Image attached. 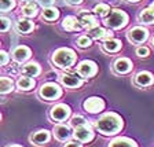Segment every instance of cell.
Segmentation results:
<instances>
[{
    "label": "cell",
    "instance_id": "cell-8",
    "mask_svg": "<svg viewBox=\"0 0 154 147\" xmlns=\"http://www.w3.org/2000/svg\"><path fill=\"white\" fill-rule=\"evenodd\" d=\"M83 107L85 112L91 113V114H95V113H99L105 109V102H103V99L98 98V96H92V98H88V99L84 100Z\"/></svg>",
    "mask_w": 154,
    "mask_h": 147
},
{
    "label": "cell",
    "instance_id": "cell-36",
    "mask_svg": "<svg viewBox=\"0 0 154 147\" xmlns=\"http://www.w3.org/2000/svg\"><path fill=\"white\" fill-rule=\"evenodd\" d=\"M55 0H38V4H42L43 7H51Z\"/></svg>",
    "mask_w": 154,
    "mask_h": 147
},
{
    "label": "cell",
    "instance_id": "cell-3",
    "mask_svg": "<svg viewBox=\"0 0 154 147\" xmlns=\"http://www.w3.org/2000/svg\"><path fill=\"white\" fill-rule=\"evenodd\" d=\"M128 22V15L121 10H110L105 17V25L112 29H121Z\"/></svg>",
    "mask_w": 154,
    "mask_h": 147
},
{
    "label": "cell",
    "instance_id": "cell-1",
    "mask_svg": "<svg viewBox=\"0 0 154 147\" xmlns=\"http://www.w3.org/2000/svg\"><path fill=\"white\" fill-rule=\"evenodd\" d=\"M96 129L105 136H112L117 132L121 131L122 128V118L116 113H106L100 115L99 120L95 122Z\"/></svg>",
    "mask_w": 154,
    "mask_h": 147
},
{
    "label": "cell",
    "instance_id": "cell-15",
    "mask_svg": "<svg viewBox=\"0 0 154 147\" xmlns=\"http://www.w3.org/2000/svg\"><path fill=\"white\" fill-rule=\"evenodd\" d=\"M154 81V77L151 73L149 72H139L136 76H135V84L139 87H147L151 85Z\"/></svg>",
    "mask_w": 154,
    "mask_h": 147
},
{
    "label": "cell",
    "instance_id": "cell-25",
    "mask_svg": "<svg viewBox=\"0 0 154 147\" xmlns=\"http://www.w3.org/2000/svg\"><path fill=\"white\" fill-rule=\"evenodd\" d=\"M14 90V83L8 77H0V93H8Z\"/></svg>",
    "mask_w": 154,
    "mask_h": 147
},
{
    "label": "cell",
    "instance_id": "cell-40",
    "mask_svg": "<svg viewBox=\"0 0 154 147\" xmlns=\"http://www.w3.org/2000/svg\"><path fill=\"white\" fill-rule=\"evenodd\" d=\"M151 8H154V3H153V4H151Z\"/></svg>",
    "mask_w": 154,
    "mask_h": 147
},
{
    "label": "cell",
    "instance_id": "cell-14",
    "mask_svg": "<svg viewBox=\"0 0 154 147\" xmlns=\"http://www.w3.org/2000/svg\"><path fill=\"white\" fill-rule=\"evenodd\" d=\"M50 138H51L50 132H48L47 129H42V131L35 132V133L30 136V142L37 144V146H43V144H45L50 140Z\"/></svg>",
    "mask_w": 154,
    "mask_h": 147
},
{
    "label": "cell",
    "instance_id": "cell-20",
    "mask_svg": "<svg viewBox=\"0 0 154 147\" xmlns=\"http://www.w3.org/2000/svg\"><path fill=\"white\" fill-rule=\"evenodd\" d=\"M22 74L28 77H36L40 74V66L36 62H29L25 66H22Z\"/></svg>",
    "mask_w": 154,
    "mask_h": 147
},
{
    "label": "cell",
    "instance_id": "cell-16",
    "mask_svg": "<svg viewBox=\"0 0 154 147\" xmlns=\"http://www.w3.org/2000/svg\"><path fill=\"white\" fill-rule=\"evenodd\" d=\"M79 21H80V25L83 26V28H87L88 30L95 28V26H99L98 25L96 17L92 15V14H90V13H81V18L79 19Z\"/></svg>",
    "mask_w": 154,
    "mask_h": 147
},
{
    "label": "cell",
    "instance_id": "cell-18",
    "mask_svg": "<svg viewBox=\"0 0 154 147\" xmlns=\"http://www.w3.org/2000/svg\"><path fill=\"white\" fill-rule=\"evenodd\" d=\"M63 29H66L67 32H76V30H80L83 26L80 25V21L73 15H69L63 19V23H62Z\"/></svg>",
    "mask_w": 154,
    "mask_h": 147
},
{
    "label": "cell",
    "instance_id": "cell-37",
    "mask_svg": "<svg viewBox=\"0 0 154 147\" xmlns=\"http://www.w3.org/2000/svg\"><path fill=\"white\" fill-rule=\"evenodd\" d=\"M83 0H66L67 4H72V6H77V4H80Z\"/></svg>",
    "mask_w": 154,
    "mask_h": 147
},
{
    "label": "cell",
    "instance_id": "cell-33",
    "mask_svg": "<svg viewBox=\"0 0 154 147\" xmlns=\"http://www.w3.org/2000/svg\"><path fill=\"white\" fill-rule=\"evenodd\" d=\"M149 48L147 47H138L136 48V55L138 57H140V58H146V57H149Z\"/></svg>",
    "mask_w": 154,
    "mask_h": 147
},
{
    "label": "cell",
    "instance_id": "cell-39",
    "mask_svg": "<svg viewBox=\"0 0 154 147\" xmlns=\"http://www.w3.org/2000/svg\"><path fill=\"white\" fill-rule=\"evenodd\" d=\"M128 2H138V0H128Z\"/></svg>",
    "mask_w": 154,
    "mask_h": 147
},
{
    "label": "cell",
    "instance_id": "cell-5",
    "mask_svg": "<svg viewBox=\"0 0 154 147\" xmlns=\"http://www.w3.org/2000/svg\"><path fill=\"white\" fill-rule=\"evenodd\" d=\"M70 115V107L63 103H59V105H55L54 107H51L50 110V117H51L52 121L57 122H62Z\"/></svg>",
    "mask_w": 154,
    "mask_h": 147
},
{
    "label": "cell",
    "instance_id": "cell-4",
    "mask_svg": "<svg viewBox=\"0 0 154 147\" xmlns=\"http://www.w3.org/2000/svg\"><path fill=\"white\" fill-rule=\"evenodd\" d=\"M38 93H40V96L45 100H55L62 95V90L58 84L47 83V84H43V85L40 87Z\"/></svg>",
    "mask_w": 154,
    "mask_h": 147
},
{
    "label": "cell",
    "instance_id": "cell-26",
    "mask_svg": "<svg viewBox=\"0 0 154 147\" xmlns=\"http://www.w3.org/2000/svg\"><path fill=\"white\" fill-rule=\"evenodd\" d=\"M22 14L25 17L33 18V17L37 15V6H36L33 2H28V3L22 7Z\"/></svg>",
    "mask_w": 154,
    "mask_h": 147
},
{
    "label": "cell",
    "instance_id": "cell-28",
    "mask_svg": "<svg viewBox=\"0 0 154 147\" xmlns=\"http://www.w3.org/2000/svg\"><path fill=\"white\" fill-rule=\"evenodd\" d=\"M94 11H95L98 15H100V17H106L107 14H109V11H110V7L107 6V4H98V6H95Z\"/></svg>",
    "mask_w": 154,
    "mask_h": 147
},
{
    "label": "cell",
    "instance_id": "cell-42",
    "mask_svg": "<svg viewBox=\"0 0 154 147\" xmlns=\"http://www.w3.org/2000/svg\"><path fill=\"white\" fill-rule=\"evenodd\" d=\"M0 120H2V115H0Z\"/></svg>",
    "mask_w": 154,
    "mask_h": 147
},
{
    "label": "cell",
    "instance_id": "cell-12",
    "mask_svg": "<svg viewBox=\"0 0 154 147\" xmlns=\"http://www.w3.org/2000/svg\"><path fill=\"white\" fill-rule=\"evenodd\" d=\"M30 57V50L26 45H19L13 51V59L17 63H22Z\"/></svg>",
    "mask_w": 154,
    "mask_h": 147
},
{
    "label": "cell",
    "instance_id": "cell-34",
    "mask_svg": "<svg viewBox=\"0 0 154 147\" xmlns=\"http://www.w3.org/2000/svg\"><path fill=\"white\" fill-rule=\"evenodd\" d=\"M8 63V54L6 51H0V66Z\"/></svg>",
    "mask_w": 154,
    "mask_h": 147
},
{
    "label": "cell",
    "instance_id": "cell-6",
    "mask_svg": "<svg viewBox=\"0 0 154 147\" xmlns=\"http://www.w3.org/2000/svg\"><path fill=\"white\" fill-rule=\"evenodd\" d=\"M73 136L77 139V142H80V143H88L94 139L95 133H94L92 128H91L90 125H80V127H76L74 128V133Z\"/></svg>",
    "mask_w": 154,
    "mask_h": 147
},
{
    "label": "cell",
    "instance_id": "cell-13",
    "mask_svg": "<svg viewBox=\"0 0 154 147\" xmlns=\"http://www.w3.org/2000/svg\"><path fill=\"white\" fill-rule=\"evenodd\" d=\"M114 72L119 74H125L128 73L132 69V62L129 61L128 58H119L117 61L114 62Z\"/></svg>",
    "mask_w": 154,
    "mask_h": 147
},
{
    "label": "cell",
    "instance_id": "cell-9",
    "mask_svg": "<svg viewBox=\"0 0 154 147\" xmlns=\"http://www.w3.org/2000/svg\"><path fill=\"white\" fill-rule=\"evenodd\" d=\"M62 85L67 87V88H79L83 85L84 80L83 77H80L77 73H63L59 77Z\"/></svg>",
    "mask_w": 154,
    "mask_h": 147
},
{
    "label": "cell",
    "instance_id": "cell-10",
    "mask_svg": "<svg viewBox=\"0 0 154 147\" xmlns=\"http://www.w3.org/2000/svg\"><path fill=\"white\" fill-rule=\"evenodd\" d=\"M129 41L136 43V44H140V43L146 41L149 37V32L144 28H140V26H136V28H132L131 30L127 35Z\"/></svg>",
    "mask_w": 154,
    "mask_h": 147
},
{
    "label": "cell",
    "instance_id": "cell-29",
    "mask_svg": "<svg viewBox=\"0 0 154 147\" xmlns=\"http://www.w3.org/2000/svg\"><path fill=\"white\" fill-rule=\"evenodd\" d=\"M15 6L14 0H0V11H10Z\"/></svg>",
    "mask_w": 154,
    "mask_h": 147
},
{
    "label": "cell",
    "instance_id": "cell-23",
    "mask_svg": "<svg viewBox=\"0 0 154 147\" xmlns=\"http://www.w3.org/2000/svg\"><path fill=\"white\" fill-rule=\"evenodd\" d=\"M107 147H138V146H136V143L134 140H131L128 138H117L110 142Z\"/></svg>",
    "mask_w": 154,
    "mask_h": 147
},
{
    "label": "cell",
    "instance_id": "cell-22",
    "mask_svg": "<svg viewBox=\"0 0 154 147\" xmlns=\"http://www.w3.org/2000/svg\"><path fill=\"white\" fill-rule=\"evenodd\" d=\"M17 85L21 91H30L35 87V80L32 77H28V76H23V77H19L18 81H17Z\"/></svg>",
    "mask_w": 154,
    "mask_h": 147
},
{
    "label": "cell",
    "instance_id": "cell-21",
    "mask_svg": "<svg viewBox=\"0 0 154 147\" xmlns=\"http://www.w3.org/2000/svg\"><path fill=\"white\" fill-rule=\"evenodd\" d=\"M33 28H35L33 23L30 21H28V19H19L15 23V30L18 33H21V35H26V33L32 32Z\"/></svg>",
    "mask_w": 154,
    "mask_h": 147
},
{
    "label": "cell",
    "instance_id": "cell-11",
    "mask_svg": "<svg viewBox=\"0 0 154 147\" xmlns=\"http://www.w3.org/2000/svg\"><path fill=\"white\" fill-rule=\"evenodd\" d=\"M88 33H90V37L95 38V40H107V38H112L113 33L112 30H106L105 28H100V26H95V28L90 29L88 30Z\"/></svg>",
    "mask_w": 154,
    "mask_h": 147
},
{
    "label": "cell",
    "instance_id": "cell-19",
    "mask_svg": "<svg viewBox=\"0 0 154 147\" xmlns=\"http://www.w3.org/2000/svg\"><path fill=\"white\" fill-rule=\"evenodd\" d=\"M121 44L122 43L120 41V40H117V38H107V40H105L102 44L103 50H105L106 52H117L120 51V48H121Z\"/></svg>",
    "mask_w": 154,
    "mask_h": 147
},
{
    "label": "cell",
    "instance_id": "cell-38",
    "mask_svg": "<svg viewBox=\"0 0 154 147\" xmlns=\"http://www.w3.org/2000/svg\"><path fill=\"white\" fill-rule=\"evenodd\" d=\"M7 147H22V146H18V144H10V146H7Z\"/></svg>",
    "mask_w": 154,
    "mask_h": 147
},
{
    "label": "cell",
    "instance_id": "cell-2",
    "mask_svg": "<svg viewBox=\"0 0 154 147\" xmlns=\"http://www.w3.org/2000/svg\"><path fill=\"white\" fill-rule=\"evenodd\" d=\"M51 61L61 69H70L76 62V54L70 48H59L52 54Z\"/></svg>",
    "mask_w": 154,
    "mask_h": 147
},
{
    "label": "cell",
    "instance_id": "cell-27",
    "mask_svg": "<svg viewBox=\"0 0 154 147\" xmlns=\"http://www.w3.org/2000/svg\"><path fill=\"white\" fill-rule=\"evenodd\" d=\"M58 17H59V11L54 7H45L43 11V18L47 21H55Z\"/></svg>",
    "mask_w": 154,
    "mask_h": 147
},
{
    "label": "cell",
    "instance_id": "cell-35",
    "mask_svg": "<svg viewBox=\"0 0 154 147\" xmlns=\"http://www.w3.org/2000/svg\"><path fill=\"white\" fill-rule=\"evenodd\" d=\"M63 147H83L80 142H74V140H69L63 144Z\"/></svg>",
    "mask_w": 154,
    "mask_h": 147
},
{
    "label": "cell",
    "instance_id": "cell-30",
    "mask_svg": "<svg viewBox=\"0 0 154 147\" xmlns=\"http://www.w3.org/2000/svg\"><path fill=\"white\" fill-rule=\"evenodd\" d=\"M84 124H87V120L84 118L83 115H74V117H72V120H70V125L73 128L80 127V125H84Z\"/></svg>",
    "mask_w": 154,
    "mask_h": 147
},
{
    "label": "cell",
    "instance_id": "cell-41",
    "mask_svg": "<svg viewBox=\"0 0 154 147\" xmlns=\"http://www.w3.org/2000/svg\"><path fill=\"white\" fill-rule=\"evenodd\" d=\"M153 45H154V38H153Z\"/></svg>",
    "mask_w": 154,
    "mask_h": 147
},
{
    "label": "cell",
    "instance_id": "cell-7",
    "mask_svg": "<svg viewBox=\"0 0 154 147\" xmlns=\"http://www.w3.org/2000/svg\"><path fill=\"white\" fill-rule=\"evenodd\" d=\"M96 72H98V66L92 61H83L77 66V74L83 78H90V77L95 76Z\"/></svg>",
    "mask_w": 154,
    "mask_h": 147
},
{
    "label": "cell",
    "instance_id": "cell-17",
    "mask_svg": "<svg viewBox=\"0 0 154 147\" xmlns=\"http://www.w3.org/2000/svg\"><path fill=\"white\" fill-rule=\"evenodd\" d=\"M54 136L58 139V140H66L72 136V131L67 125H55L54 127Z\"/></svg>",
    "mask_w": 154,
    "mask_h": 147
},
{
    "label": "cell",
    "instance_id": "cell-24",
    "mask_svg": "<svg viewBox=\"0 0 154 147\" xmlns=\"http://www.w3.org/2000/svg\"><path fill=\"white\" fill-rule=\"evenodd\" d=\"M139 21L142 23H154V8L149 7V8H144L142 10V13L139 14Z\"/></svg>",
    "mask_w": 154,
    "mask_h": 147
},
{
    "label": "cell",
    "instance_id": "cell-31",
    "mask_svg": "<svg viewBox=\"0 0 154 147\" xmlns=\"http://www.w3.org/2000/svg\"><path fill=\"white\" fill-rule=\"evenodd\" d=\"M77 45L80 48H87L91 45V38L88 36H81V37L77 38Z\"/></svg>",
    "mask_w": 154,
    "mask_h": 147
},
{
    "label": "cell",
    "instance_id": "cell-32",
    "mask_svg": "<svg viewBox=\"0 0 154 147\" xmlns=\"http://www.w3.org/2000/svg\"><path fill=\"white\" fill-rule=\"evenodd\" d=\"M10 29V19L0 17V32H7Z\"/></svg>",
    "mask_w": 154,
    "mask_h": 147
}]
</instances>
